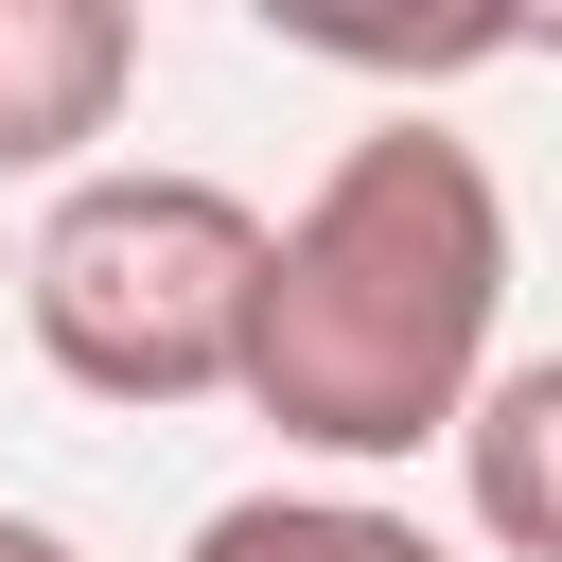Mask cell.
<instances>
[{
  "instance_id": "1",
  "label": "cell",
  "mask_w": 562,
  "mask_h": 562,
  "mask_svg": "<svg viewBox=\"0 0 562 562\" xmlns=\"http://www.w3.org/2000/svg\"><path fill=\"white\" fill-rule=\"evenodd\" d=\"M492 334H509V193L457 123L404 105L334 140V176L281 211L263 316H246V422H281L334 474H404L509 369Z\"/></svg>"
},
{
  "instance_id": "2",
  "label": "cell",
  "mask_w": 562,
  "mask_h": 562,
  "mask_svg": "<svg viewBox=\"0 0 562 562\" xmlns=\"http://www.w3.org/2000/svg\"><path fill=\"white\" fill-rule=\"evenodd\" d=\"M263 211L193 158H88L35 246H18V316L53 351V386L88 404H246V316H263Z\"/></svg>"
},
{
  "instance_id": "3",
  "label": "cell",
  "mask_w": 562,
  "mask_h": 562,
  "mask_svg": "<svg viewBox=\"0 0 562 562\" xmlns=\"http://www.w3.org/2000/svg\"><path fill=\"white\" fill-rule=\"evenodd\" d=\"M123 88H140L123 0H0V176H88Z\"/></svg>"
},
{
  "instance_id": "4",
  "label": "cell",
  "mask_w": 562,
  "mask_h": 562,
  "mask_svg": "<svg viewBox=\"0 0 562 562\" xmlns=\"http://www.w3.org/2000/svg\"><path fill=\"white\" fill-rule=\"evenodd\" d=\"M457 509L509 562H562V351H509L457 422Z\"/></svg>"
},
{
  "instance_id": "5",
  "label": "cell",
  "mask_w": 562,
  "mask_h": 562,
  "mask_svg": "<svg viewBox=\"0 0 562 562\" xmlns=\"http://www.w3.org/2000/svg\"><path fill=\"white\" fill-rule=\"evenodd\" d=\"M176 562H457V544L386 492H228V509H193Z\"/></svg>"
},
{
  "instance_id": "6",
  "label": "cell",
  "mask_w": 562,
  "mask_h": 562,
  "mask_svg": "<svg viewBox=\"0 0 562 562\" xmlns=\"http://www.w3.org/2000/svg\"><path fill=\"white\" fill-rule=\"evenodd\" d=\"M0 562H88V544H70L53 509H0Z\"/></svg>"
}]
</instances>
